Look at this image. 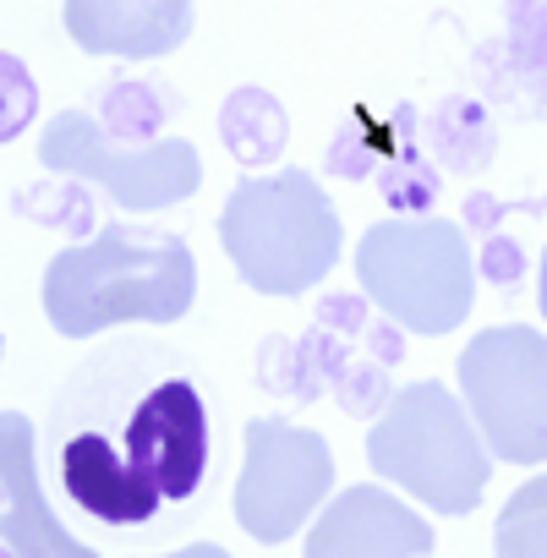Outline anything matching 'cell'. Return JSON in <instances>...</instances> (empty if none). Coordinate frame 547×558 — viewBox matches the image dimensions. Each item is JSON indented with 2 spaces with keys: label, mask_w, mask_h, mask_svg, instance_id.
<instances>
[{
  "label": "cell",
  "mask_w": 547,
  "mask_h": 558,
  "mask_svg": "<svg viewBox=\"0 0 547 558\" xmlns=\"http://www.w3.org/2000/svg\"><path fill=\"white\" fill-rule=\"evenodd\" d=\"M219 137H224L235 165H246V170L274 165L285 154V137H291L285 105L274 99L268 88H235L224 99V110H219Z\"/></svg>",
  "instance_id": "4fadbf2b"
},
{
  "label": "cell",
  "mask_w": 547,
  "mask_h": 558,
  "mask_svg": "<svg viewBox=\"0 0 547 558\" xmlns=\"http://www.w3.org/2000/svg\"><path fill=\"white\" fill-rule=\"evenodd\" d=\"M39 116V83L34 72L12 56V50H0V143H12L34 126Z\"/></svg>",
  "instance_id": "ac0fdd59"
},
{
  "label": "cell",
  "mask_w": 547,
  "mask_h": 558,
  "mask_svg": "<svg viewBox=\"0 0 547 558\" xmlns=\"http://www.w3.org/2000/svg\"><path fill=\"white\" fill-rule=\"evenodd\" d=\"M0 498H7V493H0Z\"/></svg>",
  "instance_id": "f1b7e54d"
},
{
  "label": "cell",
  "mask_w": 547,
  "mask_h": 558,
  "mask_svg": "<svg viewBox=\"0 0 547 558\" xmlns=\"http://www.w3.org/2000/svg\"><path fill=\"white\" fill-rule=\"evenodd\" d=\"M12 208L28 214V219H39V225H56V230H66V235H83V230L94 225L88 192H77V186H28V192L12 197Z\"/></svg>",
  "instance_id": "d6986e66"
},
{
  "label": "cell",
  "mask_w": 547,
  "mask_h": 558,
  "mask_svg": "<svg viewBox=\"0 0 547 558\" xmlns=\"http://www.w3.org/2000/svg\"><path fill=\"white\" fill-rule=\"evenodd\" d=\"M0 351H7V345H0Z\"/></svg>",
  "instance_id": "f546056e"
},
{
  "label": "cell",
  "mask_w": 547,
  "mask_h": 558,
  "mask_svg": "<svg viewBox=\"0 0 547 558\" xmlns=\"http://www.w3.org/2000/svg\"><path fill=\"white\" fill-rule=\"evenodd\" d=\"M0 542L12 558H99L56 520L34 460V422L23 411H0Z\"/></svg>",
  "instance_id": "30bf717a"
},
{
  "label": "cell",
  "mask_w": 547,
  "mask_h": 558,
  "mask_svg": "<svg viewBox=\"0 0 547 558\" xmlns=\"http://www.w3.org/2000/svg\"><path fill=\"white\" fill-rule=\"evenodd\" d=\"M0 558H12V547H7V542H0Z\"/></svg>",
  "instance_id": "83f0119b"
},
{
  "label": "cell",
  "mask_w": 547,
  "mask_h": 558,
  "mask_svg": "<svg viewBox=\"0 0 547 558\" xmlns=\"http://www.w3.org/2000/svg\"><path fill=\"white\" fill-rule=\"evenodd\" d=\"M482 77L493 99H503L514 116L547 110V0H509L503 39L476 50Z\"/></svg>",
  "instance_id": "7c38bea8"
},
{
  "label": "cell",
  "mask_w": 547,
  "mask_h": 558,
  "mask_svg": "<svg viewBox=\"0 0 547 558\" xmlns=\"http://www.w3.org/2000/svg\"><path fill=\"white\" fill-rule=\"evenodd\" d=\"M367 345H373V362H378V367L400 362V351H405V340H400V329H394V324H373Z\"/></svg>",
  "instance_id": "d4e9b609"
},
{
  "label": "cell",
  "mask_w": 547,
  "mask_h": 558,
  "mask_svg": "<svg viewBox=\"0 0 547 558\" xmlns=\"http://www.w3.org/2000/svg\"><path fill=\"white\" fill-rule=\"evenodd\" d=\"M224 257L257 296H307L340 263L345 230L313 170L246 175L219 214Z\"/></svg>",
  "instance_id": "3957f363"
},
{
  "label": "cell",
  "mask_w": 547,
  "mask_h": 558,
  "mask_svg": "<svg viewBox=\"0 0 547 558\" xmlns=\"http://www.w3.org/2000/svg\"><path fill=\"white\" fill-rule=\"evenodd\" d=\"M263 389H285V395H296V400H313L324 384L313 378V367H307V356H302V345L296 340H268L263 345Z\"/></svg>",
  "instance_id": "44dd1931"
},
{
  "label": "cell",
  "mask_w": 547,
  "mask_h": 558,
  "mask_svg": "<svg viewBox=\"0 0 547 558\" xmlns=\"http://www.w3.org/2000/svg\"><path fill=\"white\" fill-rule=\"evenodd\" d=\"M536 307H542V318H547V252H542V279H536Z\"/></svg>",
  "instance_id": "4316f807"
},
{
  "label": "cell",
  "mask_w": 547,
  "mask_h": 558,
  "mask_svg": "<svg viewBox=\"0 0 547 558\" xmlns=\"http://www.w3.org/2000/svg\"><path fill=\"white\" fill-rule=\"evenodd\" d=\"M165 558H230L219 542H192V547H175V553H165Z\"/></svg>",
  "instance_id": "484cf974"
},
{
  "label": "cell",
  "mask_w": 547,
  "mask_h": 558,
  "mask_svg": "<svg viewBox=\"0 0 547 558\" xmlns=\"http://www.w3.org/2000/svg\"><path fill=\"white\" fill-rule=\"evenodd\" d=\"M520 268H525V252L514 246V241H503V235H487V246H482V274L493 279V286H514L520 279Z\"/></svg>",
  "instance_id": "603a6c76"
},
{
  "label": "cell",
  "mask_w": 547,
  "mask_h": 558,
  "mask_svg": "<svg viewBox=\"0 0 547 558\" xmlns=\"http://www.w3.org/2000/svg\"><path fill=\"white\" fill-rule=\"evenodd\" d=\"M197 296L186 235L105 225L45 268V313L61 340H94L116 324H181Z\"/></svg>",
  "instance_id": "7a4b0ae2"
},
{
  "label": "cell",
  "mask_w": 547,
  "mask_h": 558,
  "mask_svg": "<svg viewBox=\"0 0 547 558\" xmlns=\"http://www.w3.org/2000/svg\"><path fill=\"white\" fill-rule=\"evenodd\" d=\"M362 296L400 329L438 340L471 318L476 302V263L454 219L438 214H394L378 219L356 241Z\"/></svg>",
  "instance_id": "277c9868"
},
{
  "label": "cell",
  "mask_w": 547,
  "mask_h": 558,
  "mask_svg": "<svg viewBox=\"0 0 547 558\" xmlns=\"http://www.w3.org/2000/svg\"><path fill=\"white\" fill-rule=\"evenodd\" d=\"M39 159H45V170L88 181V186L110 192L121 208H137V214L175 208L203 181V159L186 137L116 143L88 110H61L39 137Z\"/></svg>",
  "instance_id": "52a82bcc"
},
{
  "label": "cell",
  "mask_w": 547,
  "mask_h": 558,
  "mask_svg": "<svg viewBox=\"0 0 547 558\" xmlns=\"http://www.w3.org/2000/svg\"><path fill=\"white\" fill-rule=\"evenodd\" d=\"M460 395L493 460H547V335L525 324L482 329L460 351Z\"/></svg>",
  "instance_id": "8992f818"
},
{
  "label": "cell",
  "mask_w": 547,
  "mask_h": 558,
  "mask_svg": "<svg viewBox=\"0 0 547 558\" xmlns=\"http://www.w3.org/2000/svg\"><path fill=\"white\" fill-rule=\"evenodd\" d=\"M318 329H329V335H362L367 329V302L362 296H329L318 307Z\"/></svg>",
  "instance_id": "cb8c5ba5"
},
{
  "label": "cell",
  "mask_w": 547,
  "mask_h": 558,
  "mask_svg": "<svg viewBox=\"0 0 547 558\" xmlns=\"http://www.w3.org/2000/svg\"><path fill=\"white\" fill-rule=\"evenodd\" d=\"M542 208H547L542 197H531V203H498V197H487V192H471V197H465V230L493 235V225H498L503 214H542Z\"/></svg>",
  "instance_id": "7402d4cb"
},
{
  "label": "cell",
  "mask_w": 547,
  "mask_h": 558,
  "mask_svg": "<svg viewBox=\"0 0 547 558\" xmlns=\"http://www.w3.org/2000/svg\"><path fill=\"white\" fill-rule=\"evenodd\" d=\"M329 389H335L340 405H345L351 416H362V422H373V411L389 405V373H384L378 362H345V367L329 378Z\"/></svg>",
  "instance_id": "ffe728a7"
},
{
  "label": "cell",
  "mask_w": 547,
  "mask_h": 558,
  "mask_svg": "<svg viewBox=\"0 0 547 558\" xmlns=\"http://www.w3.org/2000/svg\"><path fill=\"white\" fill-rule=\"evenodd\" d=\"M493 558H547V476L509 493L493 525Z\"/></svg>",
  "instance_id": "2e32d148"
},
{
  "label": "cell",
  "mask_w": 547,
  "mask_h": 558,
  "mask_svg": "<svg viewBox=\"0 0 547 558\" xmlns=\"http://www.w3.org/2000/svg\"><path fill=\"white\" fill-rule=\"evenodd\" d=\"M427 148L438 154V165H449V170H460V175H476V170H487V159H493V121H487V110L482 105H471V99H443L433 116H427Z\"/></svg>",
  "instance_id": "5bb4252c"
},
{
  "label": "cell",
  "mask_w": 547,
  "mask_h": 558,
  "mask_svg": "<svg viewBox=\"0 0 547 558\" xmlns=\"http://www.w3.org/2000/svg\"><path fill=\"white\" fill-rule=\"evenodd\" d=\"M61 23L88 56L159 61L186 45L192 0H66Z\"/></svg>",
  "instance_id": "8fae6325"
},
{
  "label": "cell",
  "mask_w": 547,
  "mask_h": 558,
  "mask_svg": "<svg viewBox=\"0 0 547 558\" xmlns=\"http://www.w3.org/2000/svg\"><path fill=\"white\" fill-rule=\"evenodd\" d=\"M105 116H94L116 143H154V132L181 110L175 105V94L170 88H159V83H116V88H105Z\"/></svg>",
  "instance_id": "9a60e30c"
},
{
  "label": "cell",
  "mask_w": 547,
  "mask_h": 558,
  "mask_svg": "<svg viewBox=\"0 0 547 558\" xmlns=\"http://www.w3.org/2000/svg\"><path fill=\"white\" fill-rule=\"evenodd\" d=\"M335 449L324 433L296 427L285 416L246 422V460L235 476V520L252 542H285L307 525V514L329 498Z\"/></svg>",
  "instance_id": "ba28073f"
},
{
  "label": "cell",
  "mask_w": 547,
  "mask_h": 558,
  "mask_svg": "<svg viewBox=\"0 0 547 558\" xmlns=\"http://www.w3.org/2000/svg\"><path fill=\"white\" fill-rule=\"evenodd\" d=\"M367 465L438 514H471L493 476L471 411H460V400L433 378L389 395L367 433Z\"/></svg>",
  "instance_id": "5b68a950"
},
{
  "label": "cell",
  "mask_w": 547,
  "mask_h": 558,
  "mask_svg": "<svg viewBox=\"0 0 547 558\" xmlns=\"http://www.w3.org/2000/svg\"><path fill=\"white\" fill-rule=\"evenodd\" d=\"M66 504L94 531L181 525L214 471V405L197 367L165 340H110L50 411Z\"/></svg>",
  "instance_id": "6da1fadb"
},
{
  "label": "cell",
  "mask_w": 547,
  "mask_h": 558,
  "mask_svg": "<svg viewBox=\"0 0 547 558\" xmlns=\"http://www.w3.org/2000/svg\"><path fill=\"white\" fill-rule=\"evenodd\" d=\"M373 175H378V192L389 197V208H400V214H427L433 197H438V175L422 165L416 148H400V154H394L389 165H378Z\"/></svg>",
  "instance_id": "e0dca14e"
},
{
  "label": "cell",
  "mask_w": 547,
  "mask_h": 558,
  "mask_svg": "<svg viewBox=\"0 0 547 558\" xmlns=\"http://www.w3.org/2000/svg\"><path fill=\"white\" fill-rule=\"evenodd\" d=\"M433 525L405 498L356 482L340 498H329V509L307 531L302 558H433Z\"/></svg>",
  "instance_id": "9c48e42d"
}]
</instances>
